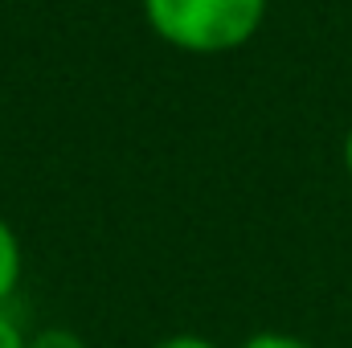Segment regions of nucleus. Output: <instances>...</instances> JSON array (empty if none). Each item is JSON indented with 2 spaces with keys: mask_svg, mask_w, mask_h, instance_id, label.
Listing matches in <instances>:
<instances>
[{
  "mask_svg": "<svg viewBox=\"0 0 352 348\" xmlns=\"http://www.w3.org/2000/svg\"><path fill=\"white\" fill-rule=\"evenodd\" d=\"M21 270H25L21 238H16V230L0 217V307L12 299V291H16V283H21Z\"/></svg>",
  "mask_w": 352,
  "mask_h": 348,
  "instance_id": "nucleus-2",
  "label": "nucleus"
},
{
  "mask_svg": "<svg viewBox=\"0 0 352 348\" xmlns=\"http://www.w3.org/2000/svg\"><path fill=\"white\" fill-rule=\"evenodd\" d=\"M270 0H144L148 29L180 54H230L242 50L266 21Z\"/></svg>",
  "mask_w": 352,
  "mask_h": 348,
  "instance_id": "nucleus-1",
  "label": "nucleus"
},
{
  "mask_svg": "<svg viewBox=\"0 0 352 348\" xmlns=\"http://www.w3.org/2000/svg\"><path fill=\"white\" fill-rule=\"evenodd\" d=\"M29 348H87V345H82V336L70 332V328H45V332L29 336Z\"/></svg>",
  "mask_w": 352,
  "mask_h": 348,
  "instance_id": "nucleus-3",
  "label": "nucleus"
},
{
  "mask_svg": "<svg viewBox=\"0 0 352 348\" xmlns=\"http://www.w3.org/2000/svg\"><path fill=\"white\" fill-rule=\"evenodd\" d=\"M152 348H217L209 336H197V332H176V336H164L160 345Z\"/></svg>",
  "mask_w": 352,
  "mask_h": 348,
  "instance_id": "nucleus-6",
  "label": "nucleus"
},
{
  "mask_svg": "<svg viewBox=\"0 0 352 348\" xmlns=\"http://www.w3.org/2000/svg\"><path fill=\"white\" fill-rule=\"evenodd\" d=\"M238 348H311V345L299 340V336H287V332H258V336L242 340Z\"/></svg>",
  "mask_w": 352,
  "mask_h": 348,
  "instance_id": "nucleus-4",
  "label": "nucleus"
},
{
  "mask_svg": "<svg viewBox=\"0 0 352 348\" xmlns=\"http://www.w3.org/2000/svg\"><path fill=\"white\" fill-rule=\"evenodd\" d=\"M0 348H29V336L21 332V324L0 307Z\"/></svg>",
  "mask_w": 352,
  "mask_h": 348,
  "instance_id": "nucleus-5",
  "label": "nucleus"
},
{
  "mask_svg": "<svg viewBox=\"0 0 352 348\" xmlns=\"http://www.w3.org/2000/svg\"><path fill=\"white\" fill-rule=\"evenodd\" d=\"M344 168H349V176H352V131L344 135Z\"/></svg>",
  "mask_w": 352,
  "mask_h": 348,
  "instance_id": "nucleus-7",
  "label": "nucleus"
}]
</instances>
